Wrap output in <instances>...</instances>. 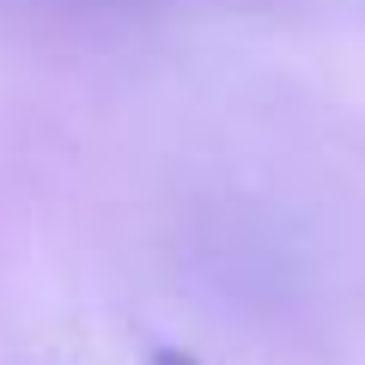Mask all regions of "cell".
Returning a JSON list of instances; mask_svg holds the SVG:
<instances>
[{"mask_svg":"<svg viewBox=\"0 0 365 365\" xmlns=\"http://www.w3.org/2000/svg\"><path fill=\"white\" fill-rule=\"evenodd\" d=\"M153 365H195L189 353H177V347H165V353H153Z\"/></svg>","mask_w":365,"mask_h":365,"instance_id":"obj_1","label":"cell"}]
</instances>
